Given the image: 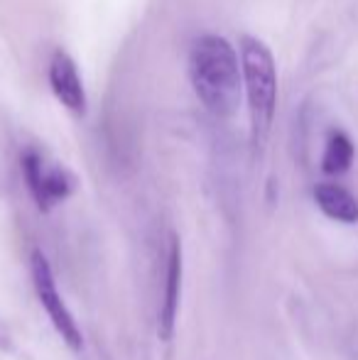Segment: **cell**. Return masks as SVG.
Returning <instances> with one entry per match:
<instances>
[{
  "label": "cell",
  "mask_w": 358,
  "mask_h": 360,
  "mask_svg": "<svg viewBox=\"0 0 358 360\" xmlns=\"http://www.w3.org/2000/svg\"><path fill=\"white\" fill-rule=\"evenodd\" d=\"M356 157V147L351 143V138L341 130H334V133L326 138L324 145V157H321V169L326 174H344V172L351 169Z\"/></svg>",
  "instance_id": "cell-8"
},
{
  "label": "cell",
  "mask_w": 358,
  "mask_h": 360,
  "mask_svg": "<svg viewBox=\"0 0 358 360\" xmlns=\"http://www.w3.org/2000/svg\"><path fill=\"white\" fill-rule=\"evenodd\" d=\"M189 81L196 98L211 115L226 118L241 103V57L229 39L204 34L189 49Z\"/></svg>",
  "instance_id": "cell-1"
},
{
  "label": "cell",
  "mask_w": 358,
  "mask_h": 360,
  "mask_svg": "<svg viewBox=\"0 0 358 360\" xmlns=\"http://www.w3.org/2000/svg\"><path fill=\"white\" fill-rule=\"evenodd\" d=\"M179 294H181V245L177 238L170 243V262H167V285H165V299L160 307V323L158 331L162 341H170L174 333L179 311Z\"/></svg>",
  "instance_id": "cell-6"
},
{
  "label": "cell",
  "mask_w": 358,
  "mask_h": 360,
  "mask_svg": "<svg viewBox=\"0 0 358 360\" xmlns=\"http://www.w3.org/2000/svg\"><path fill=\"white\" fill-rule=\"evenodd\" d=\"M32 282H34V292H37L39 304L44 307L47 316L52 319L54 328H57V333L62 336V341L67 343L72 351H82V346H84L82 331H79L72 311L67 309L62 294H59L57 282H54V275H52V267H49L47 257L42 255V250L32 252Z\"/></svg>",
  "instance_id": "cell-4"
},
{
  "label": "cell",
  "mask_w": 358,
  "mask_h": 360,
  "mask_svg": "<svg viewBox=\"0 0 358 360\" xmlns=\"http://www.w3.org/2000/svg\"><path fill=\"white\" fill-rule=\"evenodd\" d=\"M314 201L324 216L339 223H358V199L344 186L324 181L314 189Z\"/></svg>",
  "instance_id": "cell-7"
},
{
  "label": "cell",
  "mask_w": 358,
  "mask_h": 360,
  "mask_svg": "<svg viewBox=\"0 0 358 360\" xmlns=\"http://www.w3.org/2000/svg\"><path fill=\"white\" fill-rule=\"evenodd\" d=\"M241 76L245 86V101L250 110L253 143L263 145L268 138L277 108V69L268 44L245 34L241 39Z\"/></svg>",
  "instance_id": "cell-2"
},
{
  "label": "cell",
  "mask_w": 358,
  "mask_h": 360,
  "mask_svg": "<svg viewBox=\"0 0 358 360\" xmlns=\"http://www.w3.org/2000/svg\"><path fill=\"white\" fill-rule=\"evenodd\" d=\"M25 181L30 186V194L37 201L39 211H49L52 206L62 204L74 189V176L59 165L49 162L42 152L25 150L20 157Z\"/></svg>",
  "instance_id": "cell-3"
},
{
  "label": "cell",
  "mask_w": 358,
  "mask_h": 360,
  "mask_svg": "<svg viewBox=\"0 0 358 360\" xmlns=\"http://www.w3.org/2000/svg\"><path fill=\"white\" fill-rule=\"evenodd\" d=\"M49 89L54 98L74 115L87 113V89H84L82 74H79L77 62L62 49L54 52L49 62Z\"/></svg>",
  "instance_id": "cell-5"
}]
</instances>
